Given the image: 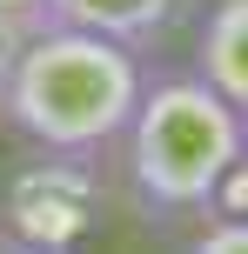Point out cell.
I'll return each mask as SVG.
<instances>
[{
    "mask_svg": "<svg viewBox=\"0 0 248 254\" xmlns=\"http://www.w3.org/2000/svg\"><path fill=\"white\" fill-rule=\"evenodd\" d=\"M7 61H13V40L0 34V94H7Z\"/></svg>",
    "mask_w": 248,
    "mask_h": 254,
    "instance_id": "9",
    "label": "cell"
},
{
    "mask_svg": "<svg viewBox=\"0 0 248 254\" xmlns=\"http://www.w3.org/2000/svg\"><path fill=\"white\" fill-rule=\"evenodd\" d=\"M0 254H34V248H13V241H0Z\"/></svg>",
    "mask_w": 248,
    "mask_h": 254,
    "instance_id": "10",
    "label": "cell"
},
{
    "mask_svg": "<svg viewBox=\"0 0 248 254\" xmlns=\"http://www.w3.org/2000/svg\"><path fill=\"white\" fill-rule=\"evenodd\" d=\"M215 214H242V221H248V147H242V161L228 167L222 194H215Z\"/></svg>",
    "mask_w": 248,
    "mask_h": 254,
    "instance_id": "8",
    "label": "cell"
},
{
    "mask_svg": "<svg viewBox=\"0 0 248 254\" xmlns=\"http://www.w3.org/2000/svg\"><path fill=\"white\" fill-rule=\"evenodd\" d=\"M141 94H148V54L81 34V27H61V20H40L34 34L13 40L0 121L27 147L107 154L121 147Z\"/></svg>",
    "mask_w": 248,
    "mask_h": 254,
    "instance_id": "1",
    "label": "cell"
},
{
    "mask_svg": "<svg viewBox=\"0 0 248 254\" xmlns=\"http://www.w3.org/2000/svg\"><path fill=\"white\" fill-rule=\"evenodd\" d=\"M188 254H248V221L242 214H208V228L188 241Z\"/></svg>",
    "mask_w": 248,
    "mask_h": 254,
    "instance_id": "6",
    "label": "cell"
},
{
    "mask_svg": "<svg viewBox=\"0 0 248 254\" xmlns=\"http://www.w3.org/2000/svg\"><path fill=\"white\" fill-rule=\"evenodd\" d=\"M248 147V114L195 74H148V94L121 134L128 188L155 221H208L228 167Z\"/></svg>",
    "mask_w": 248,
    "mask_h": 254,
    "instance_id": "2",
    "label": "cell"
},
{
    "mask_svg": "<svg viewBox=\"0 0 248 254\" xmlns=\"http://www.w3.org/2000/svg\"><path fill=\"white\" fill-rule=\"evenodd\" d=\"M40 20H47V0H0V34H7V40L34 34Z\"/></svg>",
    "mask_w": 248,
    "mask_h": 254,
    "instance_id": "7",
    "label": "cell"
},
{
    "mask_svg": "<svg viewBox=\"0 0 248 254\" xmlns=\"http://www.w3.org/2000/svg\"><path fill=\"white\" fill-rule=\"evenodd\" d=\"M195 80H208L235 114H248V0H215L195 34Z\"/></svg>",
    "mask_w": 248,
    "mask_h": 254,
    "instance_id": "5",
    "label": "cell"
},
{
    "mask_svg": "<svg viewBox=\"0 0 248 254\" xmlns=\"http://www.w3.org/2000/svg\"><path fill=\"white\" fill-rule=\"evenodd\" d=\"M47 20L148 54V47H161V40L188 20V0H47Z\"/></svg>",
    "mask_w": 248,
    "mask_h": 254,
    "instance_id": "4",
    "label": "cell"
},
{
    "mask_svg": "<svg viewBox=\"0 0 248 254\" xmlns=\"http://www.w3.org/2000/svg\"><path fill=\"white\" fill-rule=\"evenodd\" d=\"M107 221L101 154H54L27 147L0 167V241L34 254H81Z\"/></svg>",
    "mask_w": 248,
    "mask_h": 254,
    "instance_id": "3",
    "label": "cell"
}]
</instances>
